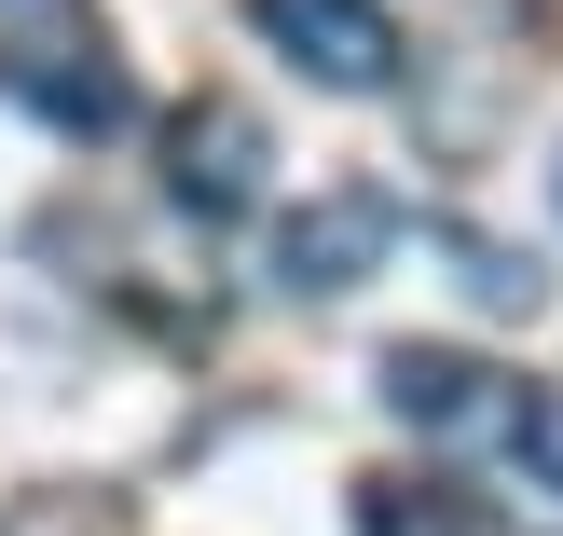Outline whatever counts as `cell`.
Returning a JSON list of instances; mask_svg holds the SVG:
<instances>
[{"instance_id":"cell-1","label":"cell","mask_w":563,"mask_h":536,"mask_svg":"<svg viewBox=\"0 0 563 536\" xmlns=\"http://www.w3.org/2000/svg\"><path fill=\"white\" fill-rule=\"evenodd\" d=\"M0 97L55 138H124V110H137L97 0H0Z\"/></svg>"},{"instance_id":"cell-2","label":"cell","mask_w":563,"mask_h":536,"mask_svg":"<svg viewBox=\"0 0 563 536\" xmlns=\"http://www.w3.org/2000/svg\"><path fill=\"white\" fill-rule=\"evenodd\" d=\"M247 28H262L289 69H317L330 97L399 83V28H385V0H247Z\"/></svg>"},{"instance_id":"cell-3","label":"cell","mask_w":563,"mask_h":536,"mask_svg":"<svg viewBox=\"0 0 563 536\" xmlns=\"http://www.w3.org/2000/svg\"><path fill=\"white\" fill-rule=\"evenodd\" d=\"M165 193H179L192 220H247L262 207V124H247L234 97H192L179 124H165Z\"/></svg>"},{"instance_id":"cell-4","label":"cell","mask_w":563,"mask_h":536,"mask_svg":"<svg viewBox=\"0 0 563 536\" xmlns=\"http://www.w3.org/2000/svg\"><path fill=\"white\" fill-rule=\"evenodd\" d=\"M385 248H399V207H385V193H317V207L275 234V289H317L330 303V289H357Z\"/></svg>"},{"instance_id":"cell-5","label":"cell","mask_w":563,"mask_h":536,"mask_svg":"<svg viewBox=\"0 0 563 536\" xmlns=\"http://www.w3.org/2000/svg\"><path fill=\"white\" fill-rule=\"evenodd\" d=\"M385 413L427 427V440H467V427H509L522 400H495V372L467 344H399V358H385Z\"/></svg>"},{"instance_id":"cell-6","label":"cell","mask_w":563,"mask_h":536,"mask_svg":"<svg viewBox=\"0 0 563 536\" xmlns=\"http://www.w3.org/2000/svg\"><path fill=\"white\" fill-rule=\"evenodd\" d=\"M357 536H482V510H467L454 482H357Z\"/></svg>"},{"instance_id":"cell-7","label":"cell","mask_w":563,"mask_h":536,"mask_svg":"<svg viewBox=\"0 0 563 536\" xmlns=\"http://www.w3.org/2000/svg\"><path fill=\"white\" fill-rule=\"evenodd\" d=\"M509 455H522V468H537V482L563 495V385H537V400L509 413Z\"/></svg>"}]
</instances>
